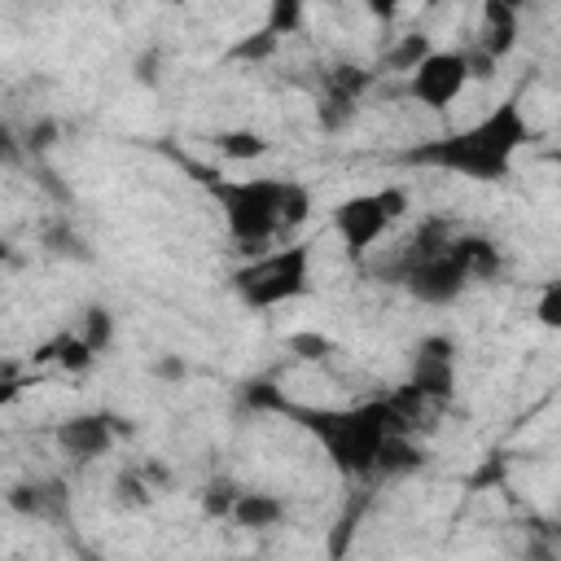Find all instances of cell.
Listing matches in <instances>:
<instances>
[{"label": "cell", "mask_w": 561, "mask_h": 561, "mask_svg": "<svg viewBox=\"0 0 561 561\" xmlns=\"http://www.w3.org/2000/svg\"><path fill=\"white\" fill-rule=\"evenodd\" d=\"M210 193L219 202L228 237L245 250L280 245L294 228L311 215V188L302 180L285 175H237V180H210Z\"/></svg>", "instance_id": "6da1fadb"}, {"label": "cell", "mask_w": 561, "mask_h": 561, "mask_svg": "<svg viewBox=\"0 0 561 561\" xmlns=\"http://www.w3.org/2000/svg\"><path fill=\"white\" fill-rule=\"evenodd\" d=\"M530 136H535V127L522 114V105L500 101L469 127H456L443 140L412 149V162H425V167H438V171H451L465 180H500V175H508L513 158L530 145Z\"/></svg>", "instance_id": "7a4b0ae2"}, {"label": "cell", "mask_w": 561, "mask_h": 561, "mask_svg": "<svg viewBox=\"0 0 561 561\" xmlns=\"http://www.w3.org/2000/svg\"><path fill=\"white\" fill-rule=\"evenodd\" d=\"M307 430L320 438L324 456L342 469V473H373L386 451L394 447V408L390 399H368V403H355V408H316V412H302Z\"/></svg>", "instance_id": "3957f363"}, {"label": "cell", "mask_w": 561, "mask_h": 561, "mask_svg": "<svg viewBox=\"0 0 561 561\" xmlns=\"http://www.w3.org/2000/svg\"><path fill=\"white\" fill-rule=\"evenodd\" d=\"M311 245L307 241H280V245H267L259 250L245 267L232 272V285H237V298L254 311H272V307H285L294 298H302L311 289Z\"/></svg>", "instance_id": "277c9868"}, {"label": "cell", "mask_w": 561, "mask_h": 561, "mask_svg": "<svg viewBox=\"0 0 561 561\" xmlns=\"http://www.w3.org/2000/svg\"><path fill=\"white\" fill-rule=\"evenodd\" d=\"M403 210H408V193L394 184L373 188V193H351L333 206V232L342 237L351 254H368Z\"/></svg>", "instance_id": "5b68a950"}, {"label": "cell", "mask_w": 561, "mask_h": 561, "mask_svg": "<svg viewBox=\"0 0 561 561\" xmlns=\"http://www.w3.org/2000/svg\"><path fill=\"white\" fill-rule=\"evenodd\" d=\"M469 61L465 48H430L416 70L408 75V96L421 101L425 110H451L469 92Z\"/></svg>", "instance_id": "8992f818"}, {"label": "cell", "mask_w": 561, "mask_h": 561, "mask_svg": "<svg viewBox=\"0 0 561 561\" xmlns=\"http://www.w3.org/2000/svg\"><path fill=\"white\" fill-rule=\"evenodd\" d=\"M57 443L66 456L75 460H96L114 447V421L105 412H79V416H66L57 425Z\"/></svg>", "instance_id": "52a82bcc"}, {"label": "cell", "mask_w": 561, "mask_h": 561, "mask_svg": "<svg viewBox=\"0 0 561 561\" xmlns=\"http://www.w3.org/2000/svg\"><path fill=\"white\" fill-rule=\"evenodd\" d=\"M451 346L443 337H430L416 346V368H412V381L408 390L416 399H447L451 394Z\"/></svg>", "instance_id": "ba28073f"}, {"label": "cell", "mask_w": 561, "mask_h": 561, "mask_svg": "<svg viewBox=\"0 0 561 561\" xmlns=\"http://www.w3.org/2000/svg\"><path fill=\"white\" fill-rule=\"evenodd\" d=\"M517 44V9L504 4V0H486L482 4V39H478V53L500 61L508 48Z\"/></svg>", "instance_id": "9c48e42d"}, {"label": "cell", "mask_w": 561, "mask_h": 561, "mask_svg": "<svg viewBox=\"0 0 561 561\" xmlns=\"http://www.w3.org/2000/svg\"><path fill=\"white\" fill-rule=\"evenodd\" d=\"M232 517H237L241 526H250V530H267V526H276V522L285 517V504H280L276 495H263V491H237Z\"/></svg>", "instance_id": "30bf717a"}, {"label": "cell", "mask_w": 561, "mask_h": 561, "mask_svg": "<svg viewBox=\"0 0 561 561\" xmlns=\"http://www.w3.org/2000/svg\"><path fill=\"white\" fill-rule=\"evenodd\" d=\"M215 149L228 162H259L267 153V136L254 131V127H228V131L215 136Z\"/></svg>", "instance_id": "8fae6325"}, {"label": "cell", "mask_w": 561, "mask_h": 561, "mask_svg": "<svg viewBox=\"0 0 561 561\" xmlns=\"http://www.w3.org/2000/svg\"><path fill=\"white\" fill-rule=\"evenodd\" d=\"M39 359H57L61 368H70V373H79V368H88L92 359H96V351L79 337V333H57L44 351H39Z\"/></svg>", "instance_id": "7c38bea8"}, {"label": "cell", "mask_w": 561, "mask_h": 561, "mask_svg": "<svg viewBox=\"0 0 561 561\" xmlns=\"http://www.w3.org/2000/svg\"><path fill=\"white\" fill-rule=\"evenodd\" d=\"M434 44H430V35H399V44L386 53V66L390 70H399V75H412L416 70V61L430 53Z\"/></svg>", "instance_id": "4fadbf2b"}, {"label": "cell", "mask_w": 561, "mask_h": 561, "mask_svg": "<svg viewBox=\"0 0 561 561\" xmlns=\"http://www.w3.org/2000/svg\"><path fill=\"white\" fill-rule=\"evenodd\" d=\"M96 355L110 346V337H114V320H110V311H101V307H92L88 311V333H79Z\"/></svg>", "instance_id": "5bb4252c"}, {"label": "cell", "mask_w": 561, "mask_h": 561, "mask_svg": "<svg viewBox=\"0 0 561 561\" xmlns=\"http://www.w3.org/2000/svg\"><path fill=\"white\" fill-rule=\"evenodd\" d=\"M289 346H294L302 359H324V355L333 351V342H329L324 333H294V337H289Z\"/></svg>", "instance_id": "9a60e30c"}, {"label": "cell", "mask_w": 561, "mask_h": 561, "mask_svg": "<svg viewBox=\"0 0 561 561\" xmlns=\"http://www.w3.org/2000/svg\"><path fill=\"white\" fill-rule=\"evenodd\" d=\"M276 48V35L272 31H259L254 39H241L237 48H232V57H245V61H254V57H267Z\"/></svg>", "instance_id": "2e32d148"}, {"label": "cell", "mask_w": 561, "mask_h": 561, "mask_svg": "<svg viewBox=\"0 0 561 561\" xmlns=\"http://www.w3.org/2000/svg\"><path fill=\"white\" fill-rule=\"evenodd\" d=\"M539 320L548 329L561 320V285H543V294H539Z\"/></svg>", "instance_id": "e0dca14e"}, {"label": "cell", "mask_w": 561, "mask_h": 561, "mask_svg": "<svg viewBox=\"0 0 561 561\" xmlns=\"http://www.w3.org/2000/svg\"><path fill=\"white\" fill-rule=\"evenodd\" d=\"M9 158H18V140H13L9 123H0V162H9Z\"/></svg>", "instance_id": "ac0fdd59"}, {"label": "cell", "mask_w": 561, "mask_h": 561, "mask_svg": "<svg viewBox=\"0 0 561 561\" xmlns=\"http://www.w3.org/2000/svg\"><path fill=\"white\" fill-rule=\"evenodd\" d=\"M18 394H22L18 381H4V386H0V403H9V399H18Z\"/></svg>", "instance_id": "d6986e66"}, {"label": "cell", "mask_w": 561, "mask_h": 561, "mask_svg": "<svg viewBox=\"0 0 561 561\" xmlns=\"http://www.w3.org/2000/svg\"><path fill=\"white\" fill-rule=\"evenodd\" d=\"M228 561H250V557H228Z\"/></svg>", "instance_id": "ffe728a7"}]
</instances>
